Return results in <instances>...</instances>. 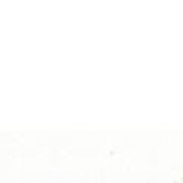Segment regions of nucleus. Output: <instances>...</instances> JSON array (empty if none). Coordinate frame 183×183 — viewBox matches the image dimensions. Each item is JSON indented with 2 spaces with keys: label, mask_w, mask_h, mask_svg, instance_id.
Returning a JSON list of instances; mask_svg holds the SVG:
<instances>
[]
</instances>
